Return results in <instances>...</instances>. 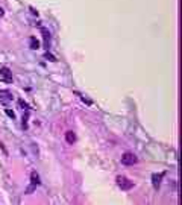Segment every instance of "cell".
Returning a JSON list of instances; mask_svg holds the SVG:
<instances>
[{
    "label": "cell",
    "instance_id": "1",
    "mask_svg": "<svg viewBox=\"0 0 182 205\" xmlns=\"http://www.w3.org/2000/svg\"><path fill=\"white\" fill-rule=\"evenodd\" d=\"M122 163L125 164V166H134V164L138 163V158L132 152H125L122 155Z\"/></svg>",
    "mask_w": 182,
    "mask_h": 205
},
{
    "label": "cell",
    "instance_id": "2",
    "mask_svg": "<svg viewBox=\"0 0 182 205\" xmlns=\"http://www.w3.org/2000/svg\"><path fill=\"white\" fill-rule=\"evenodd\" d=\"M117 185L120 187L122 190H131L132 187H134V182L129 181L126 176H117Z\"/></svg>",
    "mask_w": 182,
    "mask_h": 205
},
{
    "label": "cell",
    "instance_id": "3",
    "mask_svg": "<svg viewBox=\"0 0 182 205\" xmlns=\"http://www.w3.org/2000/svg\"><path fill=\"white\" fill-rule=\"evenodd\" d=\"M0 74H2V78H3V81L5 82H12V72L9 69H8V67H2V69H0Z\"/></svg>",
    "mask_w": 182,
    "mask_h": 205
},
{
    "label": "cell",
    "instance_id": "4",
    "mask_svg": "<svg viewBox=\"0 0 182 205\" xmlns=\"http://www.w3.org/2000/svg\"><path fill=\"white\" fill-rule=\"evenodd\" d=\"M162 178H164V172H161V173H153V175H152V184H153L155 189H158V187H159V184H161V181H162Z\"/></svg>",
    "mask_w": 182,
    "mask_h": 205
},
{
    "label": "cell",
    "instance_id": "5",
    "mask_svg": "<svg viewBox=\"0 0 182 205\" xmlns=\"http://www.w3.org/2000/svg\"><path fill=\"white\" fill-rule=\"evenodd\" d=\"M11 100H12L11 91H8V90H2V91H0V102L8 103V102H11Z\"/></svg>",
    "mask_w": 182,
    "mask_h": 205
},
{
    "label": "cell",
    "instance_id": "6",
    "mask_svg": "<svg viewBox=\"0 0 182 205\" xmlns=\"http://www.w3.org/2000/svg\"><path fill=\"white\" fill-rule=\"evenodd\" d=\"M41 34H43V38H44V47L49 49L50 47V32H49L46 28H41Z\"/></svg>",
    "mask_w": 182,
    "mask_h": 205
},
{
    "label": "cell",
    "instance_id": "7",
    "mask_svg": "<svg viewBox=\"0 0 182 205\" xmlns=\"http://www.w3.org/2000/svg\"><path fill=\"white\" fill-rule=\"evenodd\" d=\"M65 140H67L68 144H73L74 141H76V134H74L73 131H67L65 132Z\"/></svg>",
    "mask_w": 182,
    "mask_h": 205
},
{
    "label": "cell",
    "instance_id": "8",
    "mask_svg": "<svg viewBox=\"0 0 182 205\" xmlns=\"http://www.w3.org/2000/svg\"><path fill=\"white\" fill-rule=\"evenodd\" d=\"M29 47L34 49V50H38V49H39V41L35 37H30L29 38Z\"/></svg>",
    "mask_w": 182,
    "mask_h": 205
},
{
    "label": "cell",
    "instance_id": "9",
    "mask_svg": "<svg viewBox=\"0 0 182 205\" xmlns=\"http://www.w3.org/2000/svg\"><path fill=\"white\" fill-rule=\"evenodd\" d=\"M39 184V176H38V173L37 172H32L30 173V185H35L37 187Z\"/></svg>",
    "mask_w": 182,
    "mask_h": 205
},
{
    "label": "cell",
    "instance_id": "10",
    "mask_svg": "<svg viewBox=\"0 0 182 205\" xmlns=\"http://www.w3.org/2000/svg\"><path fill=\"white\" fill-rule=\"evenodd\" d=\"M18 105L21 106V108H23V109H26V111H29V105L28 103H26V102L23 100V99H18Z\"/></svg>",
    "mask_w": 182,
    "mask_h": 205
},
{
    "label": "cell",
    "instance_id": "11",
    "mask_svg": "<svg viewBox=\"0 0 182 205\" xmlns=\"http://www.w3.org/2000/svg\"><path fill=\"white\" fill-rule=\"evenodd\" d=\"M5 113L8 114V117H11L12 120H14V119H15V113H14V111H12V109H9V108H6V109H5Z\"/></svg>",
    "mask_w": 182,
    "mask_h": 205
},
{
    "label": "cell",
    "instance_id": "12",
    "mask_svg": "<svg viewBox=\"0 0 182 205\" xmlns=\"http://www.w3.org/2000/svg\"><path fill=\"white\" fill-rule=\"evenodd\" d=\"M44 58H46V59H49V61H52V62H55L56 61V58L52 55V53H49V52H46V55H44Z\"/></svg>",
    "mask_w": 182,
    "mask_h": 205
},
{
    "label": "cell",
    "instance_id": "13",
    "mask_svg": "<svg viewBox=\"0 0 182 205\" xmlns=\"http://www.w3.org/2000/svg\"><path fill=\"white\" fill-rule=\"evenodd\" d=\"M35 189H37V187H35V185H29L28 189H26V193H28V194H30V193H32V191H34Z\"/></svg>",
    "mask_w": 182,
    "mask_h": 205
},
{
    "label": "cell",
    "instance_id": "14",
    "mask_svg": "<svg viewBox=\"0 0 182 205\" xmlns=\"http://www.w3.org/2000/svg\"><path fill=\"white\" fill-rule=\"evenodd\" d=\"M82 100L85 102L87 105H91V103H93V100H91V99H88V97H85V96H82Z\"/></svg>",
    "mask_w": 182,
    "mask_h": 205
},
{
    "label": "cell",
    "instance_id": "15",
    "mask_svg": "<svg viewBox=\"0 0 182 205\" xmlns=\"http://www.w3.org/2000/svg\"><path fill=\"white\" fill-rule=\"evenodd\" d=\"M0 148H2L3 154H5V155H8V150H6V148H5V144H3V143H0Z\"/></svg>",
    "mask_w": 182,
    "mask_h": 205
},
{
    "label": "cell",
    "instance_id": "16",
    "mask_svg": "<svg viewBox=\"0 0 182 205\" xmlns=\"http://www.w3.org/2000/svg\"><path fill=\"white\" fill-rule=\"evenodd\" d=\"M29 9H30V12H32V14H34V15H38V11H35V9H34V8H32V6H30V8H29Z\"/></svg>",
    "mask_w": 182,
    "mask_h": 205
},
{
    "label": "cell",
    "instance_id": "17",
    "mask_svg": "<svg viewBox=\"0 0 182 205\" xmlns=\"http://www.w3.org/2000/svg\"><path fill=\"white\" fill-rule=\"evenodd\" d=\"M5 15V11H3V8H0V17Z\"/></svg>",
    "mask_w": 182,
    "mask_h": 205
}]
</instances>
